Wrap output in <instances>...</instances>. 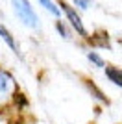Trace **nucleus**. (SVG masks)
<instances>
[{"instance_id": "obj_1", "label": "nucleus", "mask_w": 122, "mask_h": 124, "mask_svg": "<svg viewBox=\"0 0 122 124\" xmlns=\"http://www.w3.org/2000/svg\"><path fill=\"white\" fill-rule=\"evenodd\" d=\"M19 98L20 93L15 74L0 65V111H13Z\"/></svg>"}, {"instance_id": "obj_2", "label": "nucleus", "mask_w": 122, "mask_h": 124, "mask_svg": "<svg viewBox=\"0 0 122 124\" xmlns=\"http://www.w3.org/2000/svg\"><path fill=\"white\" fill-rule=\"evenodd\" d=\"M9 4H11V9H13V15L22 22V26H26L33 31L41 30V19L30 0H9Z\"/></svg>"}, {"instance_id": "obj_3", "label": "nucleus", "mask_w": 122, "mask_h": 124, "mask_svg": "<svg viewBox=\"0 0 122 124\" xmlns=\"http://www.w3.org/2000/svg\"><path fill=\"white\" fill-rule=\"evenodd\" d=\"M57 4H59L61 11H63V19L70 24L74 33H76L78 37H81L83 41H91V33H89L85 22L81 19V13L72 6V2H69V0H57Z\"/></svg>"}, {"instance_id": "obj_4", "label": "nucleus", "mask_w": 122, "mask_h": 124, "mask_svg": "<svg viewBox=\"0 0 122 124\" xmlns=\"http://www.w3.org/2000/svg\"><path fill=\"white\" fill-rule=\"evenodd\" d=\"M0 39H2V43H4L6 46H8L17 57H19L20 61L24 59V56H22V50H20V45H19V41H17V37L11 33V30L4 24L2 21H0Z\"/></svg>"}, {"instance_id": "obj_5", "label": "nucleus", "mask_w": 122, "mask_h": 124, "mask_svg": "<svg viewBox=\"0 0 122 124\" xmlns=\"http://www.w3.org/2000/svg\"><path fill=\"white\" fill-rule=\"evenodd\" d=\"M104 76H106L107 82H111L115 87H120L122 89V67L106 65V67H104Z\"/></svg>"}, {"instance_id": "obj_6", "label": "nucleus", "mask_w": 122, "mask_h": 124, "mask_svg": "<svg viewBox=\"0 0 122 124\" xmlns=\"http://www.w3.org/2000/svg\"><path fill=\"white\" fill-rule=\"evenodd\" d=\"M54 30H56L57 35L63 37L65 41H72V37H74V30L70 28V24H69L65 19H56V22H54Z\"/></svg>"}, {"instance_id": "obj_7", "label": "nucleus", "mask_w": 122, "mask_h": 124, "mask_svg": "<svg viewBox=\"0 0 122 124\" xmlns=\"http://www.w3.org/2000/svg\"><path fill=\"white\" fill-rule=\"evenodd\" d=\"M37 4L54 19H63V11H61L59 4H57V0H37Z\"/></svg>"}, {"instance_id": "obj_8", "label": "nucleus", "mask_w": 122, "mask_h": 124, "mask_svg": "<svg viewBox=\"0 0 122 124\" xmlns=\"http://www.w3.org/2000/svg\"><path fill=\"white\" fill-rule=\"evenodd\" d=\"M85 57H87V61L91 63L94 69H102V70H104V67L107 65L106 59L100 56V52L92 50V48H87V50H85Z\"/></svg>"}, {"instance_id": "obj_9", "label": "nucleus", "mask_w": 122, "mask_h": 124, "mask_svg": "<svg viewBox=\"0 0 122 124\" xmlns=\"http://www.w3.org/2000/svg\"><path fill=\"white\" fill-rule=\"evenodd\" d=\"M72 6L76 8L80 13H83V11H89L94 8V0H70Z\"/></svg>"}, {"instance_id": "obj_10", "label": "nucleus", "mask_w": 122, "mask_h": 124, "mask_svg": "<svg viewBox=\"0 0 122 124\" xmlns=\"http://www.w3.org/2000/svg\"><path fill=\"white\" fill-rule=\"evenodd\" d=\"M87 89H89V91H91L92 94H96L94 98H98V100H100V102H106V104H107V98H106V96H104V93H102L100 89H98L96 85L92 83V80H87Z\"/></svg>"}, {"instance_id": "obj_11", "label": "nucleus", "mask_w": 122, "mask_h": 124, "mask_svg": "<svg viewBox=\"0 0 122 124\" xmlns=\"http://www.w3.org/2000/svg\"><path fill=\"white\" fill-rule=\"evenodd\" d=\"M0 124H15L11 111H0Z\"/></svg>"}]
</instances>
